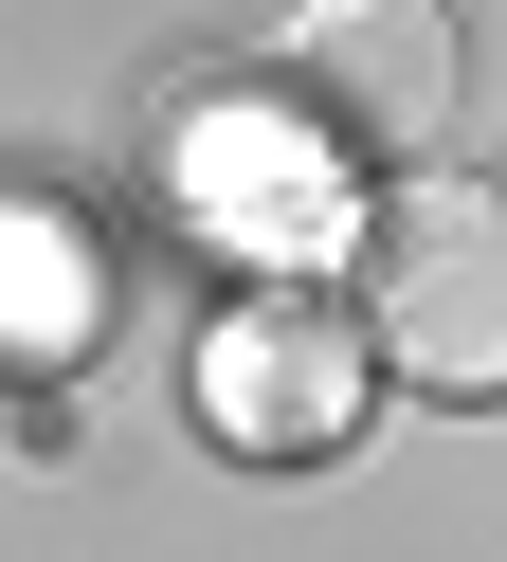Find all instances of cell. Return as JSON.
Here are the masks:
<instances>
[{
  "instance_id": "2",
  "label": "cell",
  "mask_w": 507,
  "mask_h": 562,
  "mask_svg": "<svg viewBox=\"0 0 507 562\" xmlns=\"http://www.w3.org/2000/svg\"><path fill=\"white\" fill-rule=\"evenodd\" d=\"M200 417H217V453H345V417H362V327L326 291H236L200 327Z\"/></svg>"
},
{
  "instance_id": "3",
  "label": "cell",
  "mask_w": 507,
  "mask_h": 562,
  "mask_svg": "<svg viewBox=\"0 0 507 562\" xmlns=\"http://www.w3.org/2000/svg\"><path fill=\"white\" fill-rule=\"evenodd\" d=\"M290 74L326 91V127L381 164H417L435 127L471 110V37H453V0H308L290 19Z\"/></svg>"
},
{
  "instance_id": "1",
  "label": "cell",
  "mask_w": 507,
  "mask_h": 562,
  "mask_svg": "<svg viewBox=\"0 0 507 562\" xmlns=\"http://www.w3.org/2000/svg\"><path fill=\"white\" fill-rule=\"evenodd\" d=\"M362 272V363L435 381V400H507V182H398L345 236Z\"/></svg>"
}]
</instances>
